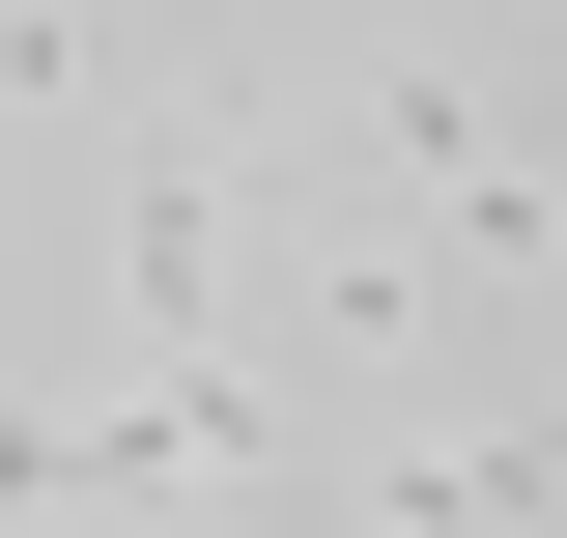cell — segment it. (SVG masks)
<instances>
[{"instance_id": "7a4b0ae2", "label": "cell", "mask_w": 567, "mask_h": 538, "mask_svg": "<svg viewBox=\"0 0 567 538\" xmlns=\"http://www.w3.org/2000/svg\"><path fill=\"white\" fill-rule=\"evenodd\" d=\"M369 510H398V538H539V454H398Z\"/></svg>"}, {"instance_id": "6da1fadb", "label": "cell", "mask_w": 567, "mask_h": 538, "mask_svg": "<svg viewBox=\"0 0 567 538\" xmlns=\"http://www.w3.org/2000/svg\"><path fill=\"white\" fill-rule=\"evenodd\" d=\"M114 283H142L171 340L227 312V142H171V170H142V227H114Z\"/></svg>"}]
</instances>
